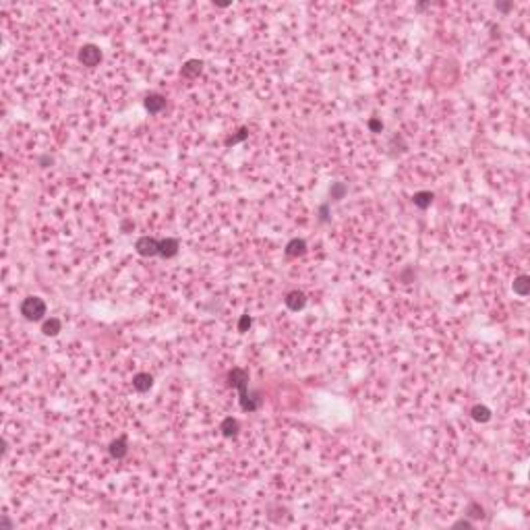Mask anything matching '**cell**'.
Returning a JSON list of instances; mask_svg holds the SVG:
<instances>
[{
	"label": "cell",
	"mask_w": 530,
	"mask_h": 530,
	"mask_svg": "<svg viewBox=\"0 0 530 530\" xmlns=\"http://www.w3.org/2000/svg\"><path fill=\"white\" fill-rule=\"evenodd\" d=\"M329 195H332V199H342L346 195V184L344 182H334L332 188H329Z\"/></svg>",
	"instance_id": "obj_17"
},
{
	"label": "cell",
	"mask_w": 530,
	"mask_h": 530,
	"mask_svg": "<svg viewBox=\"0 0 530 530\" xmlns=\"http://www.w3.org/2000/svg\"><path fill=\"white\" fill-rule=\"evenodd\" d=\"M307 251V242L302 238H292L288 244H286V255L288 257H298V255H304Z\"/></svg>",
	"instance_id": "obj_10"
},
{
	"label": "cell",
	"mask_w": 530,
	"mask_h": 530,
	"mask_svg": "<svg viewBox=\"0 0 530 530\" xmlns=\"http://www.w3.org/2000/svg\"><path fill=\"white\" fill-rule=\"evenodd\" d=\"M228 383L230 387H236V390L240 392V406L244 412H255L259 406H261V398H259V394H253L249 396V392H246V385H249V373L242 371V369H232L228 373Z\"/></svg>",
	"instance_id": "obj_1"
},
{
	"label": "cell",
	"mask_w": 530,
	"mask_h": 530,
	"mask_svg": "<svg viewBox=\"0 0 530 530\" xmlns=\"http://www.w3.org/2000/svg\"><path fill=\"white\" fill-rule=\"evenodd\" d=\"M151 385H154V377H151L149 373H137L133 377V387L139 392V394H145L151 390Z\"/></svg>",
	"instance_id": "obj_6"
},
{
	"label": "cell",
	"mask_w": 530,
	"mask_h": 530,
	"mask_svg": "<svg viewBox=\"0 0 530 530\" xmlns=\"http://www.w3.org/2000/svg\"><path fill=\"white\" fill-rule=\"evenodd\" d=\"M79 60H81V64H85V66H98L100 60H102V52H100L98 46L85 44L83 48L79 50Z\"/></svg>",
	"instance_id": "obj_3"
},
{
	"label": "cell",
	"mask_w": 530,
	"mask_h": 530,
	"mask_svg": "<svg viewBox=\"0 0 530 530\" xmlns=\"http://www.w3.org/2000/svg\"><path fill=\"white\" fill-rule=\"evenodd\" d=\"M21 315L29 321H40L46 315V302L38 296H29L21 302Z\"/></svg>",
	"instance_id": "obj_2"
},
{
	"label": "cell",
	"mask_w": 530,
	"mask_h": 530,
	"mask_svg": "<svg viewBox=\"0 0 530 530\" xmlns=\"http://www.w3.org/2000/svg\"><path fill=\"white\" fill-rule=\"evenodd\" d=\"M201 68H203V62L201 60H188L184 66H182V77H186V79H195V77H199V73H201Z\"/></svg>",
	"instance_id": "obj_12"
},
{
	"label": "cell",
	"mask_w": 530,
	"mask_h": 530,
	"mask_svg": "<svg viewBox=\"0 0 530 530\" xmlns=\"http://www.w3.org/2000/svg\"><path fill=\"white\" fill-rule=\"evenodd\" d=\"M178 246L180 244H178L176 238H164V240H160V255L170 259V257H174L176 253H178Z\"/></svg>",
	"instance_id": "obj_8"
},
{
	"label": "cell",
	"mask_w": 530,
	"mask_h": 530,
	"mask_svg": "<svg viewBox=\"0 0 530 530\" xmlns=\"http://www.w3.org/2000/svg\"><path fill=\"white\" fill-rule=\"evenodd\" d=\"M466 512H468L470 518H482V516H485V514H482V508H480L478 503H470Z\"/></svg>",
	"instance_id": "obj_19"
},
{
	"label": "cell",
	"mask_w": 530,
	"mask_h": 530,
	"mask_svg": "<svg viewBox=\"0 0 530 530\" xmlns=\"http://www.w3.org/2000/svg\"><path fill=\"white\" fill-rule=\"evenodd\" d=\"M60 329H62V323H60V319H56V317H50V319L44 321V325H42V332L46 336H56Z\"/></svg>",
	"instance_id": "obj_15"
},
{
	"label": "cell",
	"mask_w": 530,
	"mask_h": 530,
	"mask_svg": "<svg viewBox=\"0 0 530 530\" xmlns=\"http://www.w3.org/2000/svg\"><path fill=\"white\" fill-rule=\"evenodd\" d=\"M470 414H472V418H474L476 422H489V420H491V410H489L487 406H482V404L472 406Z\"/></svg>",
	"instance_id": "obj_14"
},
{
	"label": "cell",
	"mask_w": 530,
	"mask_h": 530,
	"mask_svg": "<svg viewBox=\"0 0 530 530\" xmlns=\"http://www.w3.org/2000/svg\"><path fill=\"white\" fill-rule=\"evenodd\" d=\"M497 8H499V10H503V13H508V10L512 8V4H497Z\"/></svg>",
	"instance_id": "obj_23"
},
{
	"label": "cell",
	"mask_w": 530,
	"mask_h": 530,
	"mask_svg": "<svg viewBox=\"0 0 530 530\" xmlns=\"http://www.w3.org/2000/svg\"><path fill=\"white\" fill-rule=\"evenodd\" d=\"M246 137H249V128H240V131L236 135H232L226 139V145H234V143H240V141H244Z\"/></svg>",
	"instance_id": "obj_18"
},
{
	"label": "cell",
	"mask_w": 530,
	"mask_h": 530,
	"mask_svg": "<svg viewBox=\"0 0 530 530\" xmlns=\"http://www.w3.org/2000/svg\"><path fill=\"white\" fill-rule=\"evenodd\" d=\"M454 526H456V528H458V526H464V528H472V524H470L468 520H458V522H456Z\"/></svg>",
	"instance_id": "obj_22"
},
{
	"label": "cell",
	"mask_w": 530,
	"mask_h": 530,
	"mask_svg": "<svg viewBox=\"0 0 530 530\" xmlns=\"http://www.w3.org/2000/svg\"><path fill=\"white\" fill-rule=\"evenodd\" d=\"M412 201H414L416 207L427 209V207L433 203V193H431V191H420V193H416L414 197H412Z\"/></svg>",
	"instance_id": "obj_16"
},
{
	"label": "cell",
	"mask_w": 530,
	"mask_h": 530,
	"mask_svg": "<svg viewBox=\"0 0 530 530\" xmlns=\"http://www.w3.org/2000/svg\"><path fill=\"white\" fill-rule=\"evenodd\" d=\"M514 292L518 296H528L530 292V278L528 276H518L514 280Z\"/></svg>",
	"instance_id": "obj_13"
},
{
	"label": "cell",
	"mask_w": 530,
	"mask_h": 530,
	"mask_svg": "<svg viewBox=\"0 0 530 530\" xmlns=\"http://www.w3.org/2000/svg\"><path fill=\"white\" fill-rule=\"evenodd\" d=\"M253 325V319L249 315H242L240 317V321H238V332H246V329H249Z\"/></svg>",
	"instance_id": "obj_20"
},
{
	"label": "cell",
	"mask_w": 530,
	"mask_h": 530,
	"mask_svg": "<svg viewBox=\"0 0 530 530\" xmlns=\"http://www.w3.org/2000/svg\"><path fill=\"white\" fill-rule=\"evenodd\" d=\"M284 302L290 311H300V309H304V304H307V296H304V292H300V290H290L286 294Z\"/></svg>",
	"instance_id": "obj_5"
},
{
	"label": "cell",
	"mask_w": 530,
	"mask_h": 530,
	"mask_svg": "<svg viewBox=\"0 0 530 530\" xmlns=\"http://www.w3.org/2000/svg\"><path fill=\"white\" fill-rule=\"evenodd\" d=\"M238 429H240L238 420H236V418H232V416L224 418V420H222V425H220V431H222L224 437H234V435L238 433Z\"/></svg>",
	"instance_id": "obj_9"
},
{
	"label": "cell",
	"mask_w": 530,
	"mask_h": 530,
	"mask_svg": "<svg viewBox=\"0 0 530 530\" xmlns=\"http://www.w3.org/2000/svg\"><path fill=\"white\" fill-rule=\"evenodd\" d=\"M135 251H137L141 257H154V255H160V240L151 238V236H141V238L135 242Z\"/></svg>",
	"instance_id": "obj_4"
},
{
	"label": "cell",
	"mask_w": 530,
	"mask_h": 530,
	"mask_svg": "<svg viewBox=\"0 0 530 530\" xmlns=\"http://www.w3.org/2000/svg\"><path fill=\"white\" fill-rule=\"evenodd\" d=\"M369 126H371V131H381V128H383L381 120H371V122H369Z\"/></svg>",
	"instance_id": "obj_21"
},
{
	"label": "cell",
	"mask_w": 530,
	"mask_h": 530,
	"mask_svg": "<svg viewBox=\"0 0 530 530\" xmlns=\"http://www.w3.org/2000/svg\"><path fill=\"white\" fill-rule=\"evenodd\" d=\"M128 452V447H126V439L124 437H118V439H114L110 443V456L116 458V460H120V458H124Z\"/></svg>",
	"instance_id": "obj_11"
},
{
	"label": "cell",
	"mask_w": 530,
	"mask_h": 530,
	"mask_svg": "<svg viewBox=\"0 0 530 530\" xmlns=\"http://www.w3.org/2000/svg\"><path fill=\"white\" fill-rule=\"evenodd\" d=\"M164 106H166V98L160 96V93H149L145 98V108L151 114H158L160 110H164Z\"/></svg>",
	"instance_id": "obj_7"
}]
</instances>
